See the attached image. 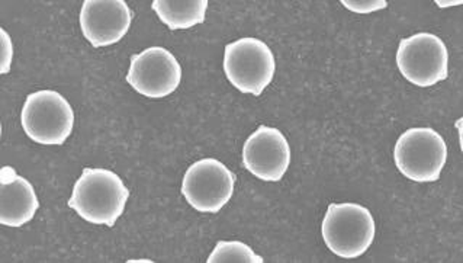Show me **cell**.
<instances>
[{
	"label": "cell",
	"instance_id": "7c38bea8",
	"mask_svg": "<svg viewBox=\"0 0 463 263\" xmlns=\"http://www.w3.org/2000/svg\"><path fill=\"white\" fill-rule=\"evenodd\" d=\"M208 0H155L151 8L170 30H189L205 23Z\"/></svg>",
	"mask_w": 463,
	"mask_h": 263
},
{
	"label": "cell",
	"instance_id": "9a60e30c",
	"mask_svg": "<svg viewBox=\"0 0 463 263\" xmlns=\"http://www.w3.org/2000/svg\"><path fill=\"white\" fill-rule=\"evenodd\" d=\"M2 66H0V73L8 74L11 70L12 57H14V45H12L9 33L2 28Z\"/></svg>",
	"mask_w": 463,
	"mask_h": 263
},
{
	"label": "cell",
	"instance_id": "8fae6325",
	"mask_svg": "<svg viewBox=\"0 0 463 263\" xmlns=\"http://www.w3.org/2000/svg\"><path fill=\"white\" fill-rule=\"evenodd\" d=\"M40 208L31 182L19 176L11 166L0 171V222L8 227H23L35 217Z\"/></svg>",
	"mask_w": 463,
	"mask_h": 263
},
{
	"label": "cell",
	"instance_id": "6da1fadb",
	"mask_svg": "<svg viewBox=\"0 0 463 263\" xmlns=\"http://www.w3.org/2000/svg\"><path fill=\"white\" fill-rule=\"evenodd\" d=\"M128 198V188L118 174L103 167H85L67 204L86 221L114 227Z\"/></svg>",
	"mask_w": 463,
	"mask_h": 263
},
{
	"label": "cell",
	"instance_id": "4fadbf2b",
	"mask_svg": "<svg viewBox=\"0 0 463 263\" xmlns=\"http://www.w3.org/2000/svg\"><path fill=\"white\" fill-rule=\"evenodd\" d=\"M250 246L243 241H218L206 263H263Z\"/></svg>",
	"mask_w": 463,
	"mask_h": 263
},
{
	"label": "cell",
	"instance_id": "ba28073f",
	"mask_svg": "<svg viewBox=\"0 0 463 263\" xmlns=\"http://www.w3.org/2000/svg\"><path fill=\"white\" fill-rule=\"evenodd\" d=\"M181 80V64L169 50L150 47L131 57L127 82L143 97L150 99L169 97L179 88Z\"/></svg>",
	"mask_w": 463,
	"mask_h": 263
},
{
	"label": "cell",
	"instance_id": "5bb4252c",
	"mask_svg": "<svg viewBox=\"0 0 463 263\" xmlns=\"http://www.w3.org/2000/svg\"><path fill=\"white\" fill-rule=\"evenodd\" d=\"M342 5L356 14H372L388 6L386 0H342Z\"/></svg>",
	"mask_w": 463,
	"mask_h": 263
},
{
	"label": "cell",
	"instance_id": "2e32d148",
	"mask_svg": "<svg viewBox=\"0 0 463 263\" xmlns=\"http://www.w3.org/2000/svg\"><path fill=\"white\" fill-rule=\"evenodd\" d=\"M128 262H153V260H128Z\"/></svg>",
	"mask_w": 463,
	"mask_h": 263
},
{
	"label": "cell",
	"instance_id": "277c9868",
	"mask_svg": "<svg viewBox=\"0 0 463 263\" xmlns=\"http://www.w3.org/2000/svg\"><path fill=\"white\" fill-rule=\"evenodd\" d=\"M398 171L412 182H436L448 160V146L433 128H410L393 148Z\"/></svg>",
	"mask_w": 463,
	"mask_h": 263
},
{
	"label": "cell",
	"instance_id": "3957f363",
	"mask_svg": "<svg viewBox=\"0 0 463 263\" xmlns=\"http://www.w3.org/2000/svg\"><path fill=\"white\" fill-rule=\"evenodd\" d=\"M21 124L26 136L38 145L61 146L73 133V108L61 93L38 90L26 98Z\"/></svg>",
	"mask_w": 463,
	"mask_h": 263
},
{
	"label": "cell",
	"instance_id": "9c48e42d",
	"mask_svg": "<svg viewBox=\"0 0 463 263\" xmlns=\"http://www.w3.org/2000/svg\"><path fill=\"white\" fill-rule=\"evenodd\" d=\"M243 164L261 181L279 182L291 166V146L278 128L260 126L244 143Z\"/></svg>",
	"mask_w": 463,
	"mask_h": 263
},
{
	"label": "cell",
	"instance_id": "5b68a950",
	"mask_svg": "<svg viewBox=\"0 0 463 263\" xmlns=\"http://www.w3.org/2000/svg\"><path fill=\"white\" fill-rule=\"evenodd\" d=\"M224 71L240 92L260 97L275 76V56L261 40L241 38L225 47Z\"/></svg>",
	"mask_w": 463,
	"mask_h": 263
},
{
	"label": "cell",
	"instance_id": "30bf717a",
	"mask_svg": "<svg viewBox=\"0 0 463 263\" xmlns=\"http://www.w3.org/2000/svg\"><path fill=\"white\" fill-rule=\"evenodd\" d=\"M133 16L124 0H85L80 11L81 33L96 49L117 44L128 33Z\"/></svg>",
	"mask_w": 463,
	"mask_h": 263
},
{
	"label": "cell",
	"instance_id": "7a4b0ae2",
	"mask_svg": "<svg viewBox=\"0 0 463 263\" xmlns=\"http://www.w3.org/2000/svg\"><path fill=\"white\" fill-rule=\"evenodd\" d=\"M324 243L335 255L354 259L375 240V220L368 208L354 202L328 205L321 226Z\"/></svg>",
	"mask_w": 463,
	"mask_h": 263
},
{
	"label": "cell",
	"instance_id": "8992f818",
	"mask_svg": "<svg viewBox=\"0 0 463 263\" xmlns=\"http://www.w3.org/2000/svg\"><path fill=\"white\" fill-rule=\"evenodd\" d=\"M397 66L412 85L430 88L448 78L449 52L438 35L419 33L401 40Z\"/></svg>",
	"mask_w": 463,
	"mask_h": 263
},
{
	"label": "cell",
	"instance_id": "52a82bcc",
	"mask_svg": "<svg viewBox=\"0 0 463 263\" xmlns=\"http://www.w3.org/2000/svg\"><path fill=\"white\" fill-rule=\"evenodd\" d=\"M236 174L217 159L198 160L189 167L182 182V195L196 211L217 214L230 202Z\"/></svg>",
	"mask_w": 463,
	"mask_h": 263
}]
</instances>
